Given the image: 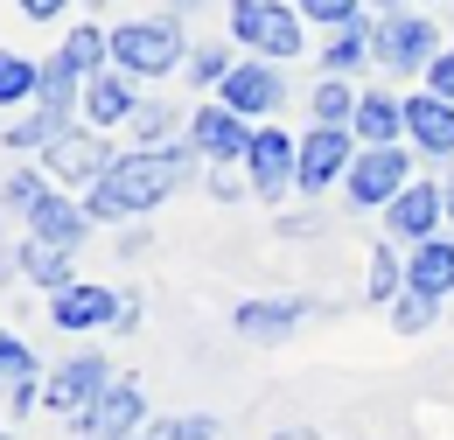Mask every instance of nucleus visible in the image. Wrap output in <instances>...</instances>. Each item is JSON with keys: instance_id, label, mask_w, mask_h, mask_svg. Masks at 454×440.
Returning a JSON list of instances; mask_svg holds the SVG:
<instances>
[{"instance_id": "nucleus-23", "label": "nucleus", "mask_w": 454, "mask_h": 440, "mask_svg": "<svg viewBox=\"0 0 454 440\" xmlns=\"http://www.w3.org/2000/svg\"><path fill=\"white\" fill-rule=\"evenodd\" d=\"M63 133H70V112L57 106H35V112H21L14 126H7V154H50Z\"/></svg>"}, {"instance_id": "nucleus-17", "label": "nucleus", "mask_w": 454, "mask_h": 440, "mask_svg": "<svg viewBox=\"0 0 454 440\" xmlns=\"http://www.w3.org/2000/svg\"><path fill=\"white\" fill-rule=\"evenodd\" d=\"M84 231H91V203H77L70 189H50L35 210H28V238H50V245H84Z\"/></svg>"}, {"instance_id": "nucleus-27", "label": "nucleus", "mask_w": 454, "mask_h": 440, "mask_svg": "<svg viewBox=\"0 0 454 440\" xmlns=\"http://www.w3.org/2000/svg\"><path fill=\"white\" fill-rule=\"evenodd\" d=\"M14 385H35V350L14 329H0V391H14Z\"/></svg>"}, {"instance_id": "nucleus-4", "label": "nucleus", "mask_w": 454, "mask_h": 440, "mask_svg": "<svg viewBox=\"0 0 454 440\" xmlns=\"http://www.w3.org/2000/svg\"><path fill=\"white\" fill-rule=\"evenodd\" d=\"M405 189H412V154L405 147H364L349 161V175H342L349 210H392Z\"/></svg>"}, {"instance_id": "nucleus-10", "label": "nucleus", "mask_w": 454, "mask_h": 440, "mask_svg": "<svg viewBox=\"0 0 454 440\" xmlns=\"http://www.w3.org/2000/svg\"><path fill=\"white\" fill-rule=\"evenodd\" d=\"M252 133H259V126H245V119H238L231 106H217V98L189 112V147H196V154H210L217 168H224V161H245V154H252Z\"/></svg>"}, {"instance_id": "nucleus-41", "label": "nucleus", "mask_w": 454, "mask_h": 440, "mask_svg": "<svg viewBox=\"0 0 454 440\" xmlns=\"http://www.w3.org/2000/svg\"><path fill=\"white\" fill-rule=\"evenodd\" d=\"M168 7H175V14H196V7H203V0H168Z\"/></svg>"}, {"instance_id": "nucleus-14", "label": "nucleus", "mask_w": 454, "mask_h": 440, "mask_svg": "<svg viewBox=\"0 0 454 440\" xmlns=\"http://www.w3.org/2000/svg\"><path fill=\"white\" fill-rule=\"evenodd\" d=\"M140 77H126V70H98V77H84V119H91V133H106V126H133V112L147 106L140 91H133Z\"/></svg>"}, {"instance_id": "nucleus-33", "label": "nucleus", "mask_w": 454, "mask_h": 440, "mask_svg": "<svg viewBox=\"0 0 454 440\" xmlns=\"http://www.w3.org/2000/svg\"><path fill=\"white\" fill-rule=\"evenodd\" d=\"M168 126H175V112L154 106V98L133 112V140H140V147H168Z\"/></svg>"}, {"instance_id": "nucleus-29", "label": "nucleus", "mask_w": 454, "mask_h": 440, "mask_svg": "<svg viewBox=\"0 0 454 440\" xmlns=\"http://www.w3.org/2000/svg\"><path fill=\"white\" fill-rule=\"evenodd\" d=\"M398 294H405V266H398L392 245H378V252H371V301H385V308H392Z\"/></svg>"}, {"instance_id": "nucleus-5", "label": "nucleus", "mask_w": 454, "mask_h": 440, "mask_svg": "<svg viewBox=\"0 0 454 440\" xmlns=\"http://www.w3.org/2000/svg\"><path fill=\"white\" fill-rule=\"evenodd\" d=\"M434 56H441V28H434L419 7L378 14V63H385V70H398V77H427Z\"/></svg>"}, {"instance_id": "nucleus-15", "label": "nucleus", "mask_w": 454, "mask_h": 440, "mask_svg": "<svg viewBox=\"0 0 454 440\" xmlns=\"http://www.w3.org/2000/svg\"><path fill=\"white\" fill-rule=\"evenodd\" d=\"M77 427H84V440H133L147 434V398H140V385H113Z\"/></svg>"}, {"instance_id": "nucleus-8", "label": "nucleus", "mask_w": 454, "mask_h": 440, "mask_svg": "<svg viewBox=\"0 0 454 440\" xmlns=\"http://www.w3.org/2000/svg\"><path fill=\"white\" fill-rule=\"evenodd\" d=\"M210 98H217V106H231L245 126H252V119H266V112H280V106H286V77H280V63L238 56V63H231V77L210 91Z\"/></svg>"}, {"instance_id": "nucleus-26", "label": "nucleus", "mask_w": 454, "mask_h": 440, "mask_svg": "<svg viewBox=\"0 0 454 440\" xmlns=\"http://www.w3.org/2000/svg\"><path fill=\"white\" fill-rule=\"evenodd\" d=\"M364 106V91H349V77H322L315 91H308V112H315V126H349Z\"/></svg>"}, {"instance_id": "nucleus-2", "label": "nucleus", "mask_w": 454, "mask_h": 440, "mask_svg": "<svg viewBox=\"0 0 454 440\" xmlns=\"http://www.w3.org/2000/svg\"><path fill=\"white\" fill-rule=\"evenodd\" d=\"M231 43H245L259 63H286L308 50V21L286 0H231Z\"/></svg>"}, {"instance_id": "nucleus-9", "label": "nucleus", "mask_w": 454, "mask_h": 440, "mask_svg": "<svg viewBox=\"0 0 454 440\" xmlns=\"http://www.w3.org/2000/svg\"><path fill=\"white\" fill-rule=\"evenodd\" d=\"M113 168H119V147H106L98 133H63L57 147L43 154V175L63 182V189H98Z\"/></svg>"}, {"instance_id": "nucleus-42", "label": "nucleus", "mask_w": 454, "mask_h": 440, "mask_svg": "<svg viewBox=\"0 0 454 440\" xmlns=\"http://www.w3.org/2000/svg\"><path fill=\"white\" fill-rule=\"evenodd\" d=\"M0 440H14V434H7V427H0Z\"/></svg>"}, {"instance_id": "nucleus-21", "label": "nucleus", "mask_w": 454, "mask_h": 440, "mask_svg": "<svg viewBox=\"0 0 454 440\" xmlns=\"http://www.w3.org/2000/svg\"><path fill=\"white\" fill-rule=\"evenodd\" d=\"M349 133H356L364 147H398V133H405V98H392V91H364Z\"/></svg>"}, {"instance_id": "nucleus-18", "label": "nucleus", "mask_w": 454, "mask_h": 440, "mask_svg": "<svg viewBox=\"0 0 454 440\" xmlns=\"http://www.w3.org/2000/svg\"><path fill=\"white\" fill-rule=\"evenodd\" d=\"M301 315H308V301H238L231 329H238V342H286L301 329Z\"/></svg>"}, {"instance_id": "nucleus-19", "label": "nucleus", "mask_w": 454, "mask_h": 440, "mask_svg": "<svg viewBox=\"0 0 454 440\" xmlns=\"http://www.w3.org/2000/svg\"><path fill=\"white\" fill-rule=\"evenodd\" d=\"M405 287L427 294V301H448L454 294V238H427L405 252Z\"/></svg>"}, {"instance_id": "nucleus-36", "label": "nucleus", "mask_w": 454, "mask_h": 440, "mask_svg": "<svg viewBox=\"0 0 454 440\" xmlns=\"http://www.w3.org/2000/svg\"><path fill=\"white\" fill-rule=\"evenodd\" d=\"M238 189H252V182L238 175V161H224L217 175H210V196H217V203H238Z\"/></svg>"}, {"instance_id": "nucleus-1", "label": "nucleus", "mask_w": 454, "mask_h": 440, "mask_svg": "<svg viewBox=\"0 0 454 440\" xmlns=\"http://www.w3.org/2000/svg\"><path fill=\"white\" fill-rule=\"evenodd\" d=\"M189 175H196V147H189V140H175V147H133V154H119V168L84 196V203H91V224L147 217L154 203H168Z\"/></svg>"}, {"instance_id": "nucleus-35", "label": "nucleus", "mask_w": 454, "mask_h": 440, "mask_svg": "<svg viewBox=\"0 0 454 440\" xmlns=\"http://www.w3.org/2000/svg\"><path fill=\"white\" fill-rule=\"evenodd\" d=\"M427 91H434V98H448L454 106V43L441 56H434V70H427Z\"/></svg>"}, {"instance_id": "nucleus-37", "label": "nucleus", "mask_w": 454, "mask_h": 440, "mask_svg": "<svg viewBox=\"0 0 454 440\" xmlns=\"http://www.w3.org/2000/svg\"><path fill=\"white\" fill-rule=\"evenodd\" d=\"M14 7H21L28 21H57V14H63V7H70V0H14Z\"/></svg>"}, {"instance_id": "nucleus-11", "label": "nucleus", "mask_w": 454, "mask_h": 440, "mask_svg": "<svg viewBox=\"0 0 454 440\" xmlns=\"http://www.w3.org/2000/svg\"><path fill=\"white\" fill-rule=\"evenodd\" d=\"M349 161H356V133H349V126H308V133H301V189H308V196L329 189V182H342Z\"/></svg>"}, {"instance_id": "nucleus-40", "label": "nucleus", "mask_w": 454, "mask_h": 440, "mask_svg": "<svg viewBox=\"0 0 454 440\" xmlns=\"http://www.w3.org/2000/svg\"><path fill=\"white\" fill-rule=\"evenodd\" d=\"M441 196H448V224H454V175H448V182H441Z\"/></svg>"}, {"instance_id": "nucleus-24", "label": "nucleus", "mask_w": 454, "mask_h": 440, "mask_svg": "<svg viewBox=\"0 0 454 440\" xmlns=\"http://www.w3.org/2000/svg\"><path fill=\"white\" fill-rule=\"evenodd\" d=\"M57 56L77 70V77H98V70H113V28H98V21H77V28L57 43Z\"/></svg>"}, {"instance_id": "nucleus-12", "label": "nucleus", "mask_w": 454, "mask_h": 440, "mask_svg": "<svg viewBox=\"0 0 454 440\" xmlns=\"http://www.w3.org/2000/svg\"><path fill=\"white\" fill-rule=\"evenodd\" d=\"M50 322H57L63 335H84V329H119V294H113V287H91V279H77V287L50 294Z\"/></svg>"}, {"instance_id": "nucleus-22", "label": "nucleus", "mask_w": 454, "mask_h": 440, "mask_svg": "<svg viewBox=\"0 0 454 440\" xmlns=\"http://www.w3.org/2000/svg\"><path fill=\"white\" fill-rule=\"evenodd\" d=\"M14 266H21V279H35V287H50V294L77 287V279H70V245H50V238H21V245H14Z\"/></svg>"}, {"instance_id": "nucleus-13", "label": "nucleus", "mask_w": 454, "mask_h": 440, "mask_svg": "<svg viewBox=\"0 0 454 440\" xmlns=\"http://www.w3.org/2000/svg\"><path fill=\"white\" fill-rule=\"evenodd\" d=\"M441 224H448V196H441L434 182H412L392 210H385V231H392L398 245H427V238H441Z\"/></svg>"}, {"instance_id": "nucleus-30", "label": "nucleus", "mask_w": 454, "mask_h": 440, "mask_svg": "<svg viewBox=\"0 0 454 440\" xmlns=\"http://www.w3.org/2000/svg\"><path fill=\"white\" fill-rule=\"evenodd\" d=\"M43 196H50V189H43V168H14V175L0 182V203H7V210H21V217H28Z\"/></svg>"}, {"instance_id": "nucleus-6", "label": "nucleus", "mask_w": 454, "mask_h": 440, "mask_svg": "<svg viewBox=\"0 0 454 440\" xmlns=\"http://www.w3.org/2000/svg\"><path fill=\"white\" fill-rule=\"evenodd\" d=\"M245 182L259 203H286V189H301V140H286L280 126H259L245 154Z\"/></svg>"}, {"instance_id": "nucleus-38", "label": "nucleus", "mask_w": 454, "mask_h": 440, "mask_svg": "<svg viewBox=\"0 0 454 440\" xmlns=\"http://www.w3.org/2000/svg\"><path fill=\"white\" fill-rule=\"evenodd\" d=\"M273 440H322V434H308V427H286V434H273Z\"/></svg>"}, {"instance_id": "nucleus-32", "label": "nucleus", "mask_w": 454, "mask_h": 440, "mask_svg": "<svg viewBox=\"0 0 454 440\" xmlns=\"http://www.w3.org/2000/svg\"><path fill=\"white\" fill-rule=\"evenodd\" d=\"M147 440H217V420H210V412H182V420L147 427Z\"/></svg>"}, {"instance_id": "nucleus-16", "label": "nucleus", "mask_w": 454, "mask_h": 440, "mask_svg": "<svg viewBox=\"0 0 454 440\" xmlns=\"http://www.w3.org/2000/svg\"><path fill=\"white\" fill-rule=\"evenodd\" d=\"M405 140H412L427 161H454V106L434 98V91L405 98Z\"/></svg>"}, {"instance_id": "nucleus-28", "label": "nucleus", "mask_w": 454, "mask_h": 440, "mask_svg": "<svg viewBox=\"0 0 454 440\" xmlns=\"http://www.w3.org/2000/svg\"><path fill=\"white\" fill-rule=\"evenodd\" d=\"M231 63H238V56H231L224 43H203V50H189V84H203V91H217V84L231 77Z\"/></svg>"}, {"instance_id": "nucleus-7", "label": "nucleus", "mask_w": 454, "mask_h": 440, "mask_svg": "<svg viewBox=\"0 0 454 440\" xmlns=\"http://www.w3.org/2000/svg\"><path fill=\"white\" fill-rule=\"evenodd\" d=\"M113 385H119V378H113V364H106V357H63L57 371L43 378V405L63 412V420H84V412H91Z\"/></svg>"}, {"instance_id": "nucleus-34", "label": "nucleus", "mask_w": 454, "mask_h": 440, "mask_svg": "<svg viewBox=\"0 0 454 440\" xmlns=\"http://www.w3.org/2000/svg\"><path fill=\"white\" fill-rule=\"evenodd\" d=\"M294 7H301V21H322V28H342L364 14V0H294Z\"/></svg>"}, {"instance_id": "nucleus-3", "label": "nucleus", "mask_w": 454, "mask_h": 440, "mask_svg": "<svg viewBox=\"0 0 454 440\" xmlns=\"http://www.w3.org/2000/svg\"><path fill=\"white\" fill-rule=\"evenodd\" d=\"M113 63L126 77H168L182 63V21L154 14V21H119L113 28Z\"/></svg>"}, {"instance_id": "nucleus-43", "label": "nucleus", "mask_w": 454, "mask_h": 440, "mask_svg": "<svg viewBox=\"0 0 454 440\" xmlns=\"http://www.w3.org/2000/svg\"><path fill=\"white\" fill-rule=\"evenodd\" d=\"M133 440H147V434H133Z\"/></svg>"}, {"instance_id": "nucleus-20", "label": "nucleus", "mask_w": 454, "mask_h": 440, "mask_svg": "<svg viewBox=\"0 0 454 440\" xmlns=\"http://www.w3.org/2000/svg\"><path fill=\"white\" fill-rule=\"evenodd\" d=\"M364 63H378V21H371V14L342 21L336 35H329V50H322V70H329V77H349V70H364Z\"/></svg>"}, {"instance_id": "nucleus-31", "label": "nucleus", "mask_w": 454, "mask_h": 440, "mask_svg": "<svg viewBox=\"0 0 454 440\" xmlns=\"http://www.w3.org/2000/svg\"><path fill=\"white\" fill-rule=\"evenodd\" d=\"M434 308H441V301H427V294L405 287V294L392 301V329L398 335H427V329H434Z\"/></svg>"}, {"instance_id": "nucleus-39", "label": "nucleus", "mask_w": 454, "mask_h": 440, "mask_svg": "<svg viewBox=\"0 0 454 440\" xmlns=\"http://www.w3.org/2000/svg\"><path fill=\"white\" fill-rule=\"evenodd\" d=\"M371 7H385V14H392V7H427V0H371Z\"/></svg>"}, {"instance_id": "nucleus-25", "label": "nucleus", "mask_w": 454, "mask_h": 440, "mask_svg": "<svg viewBox=\"0 0 454 440\" xmlns=\"http://www.w3.org/2000/svg\"><path fill=\"white\" fill-rule=\"evenodd\" d=\"M43 98V63H28L21 50H0V106H35Z\"/></svg>"}]
</instances>
